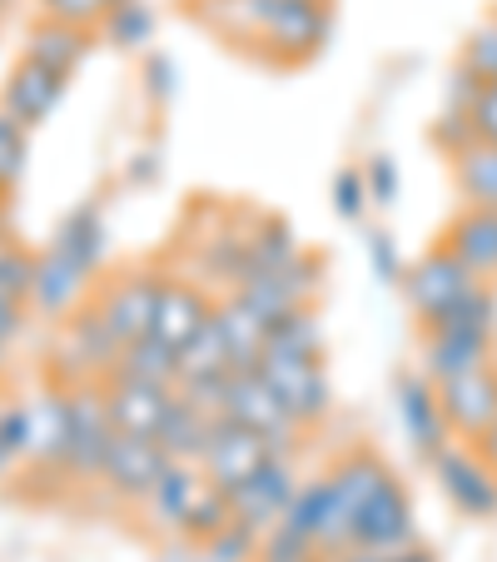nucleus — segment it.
Masks as SVG:
<instances>
[{
    "mask_svg": "<svg viewBox=\"0 0 497 562\" xmlns=\"http://www.w3.org/2000/svg\"><path fill=\"white\" fill-rule=\"evenodd\" d=\"M65 414H70V428H65V448H60V483H100V468H105V453L115 443V418H110L105 404V379H80L65 389Z\"/></svg>",
    "mask_w": 497,
    "mask_h": 562,
    "instance_id": "1",
    "label": "nucleus"
},
{
    "mask_svg": "<svg viewBox=\"0 0 497 562\" xmlns=\"http://www.w3.org/2000/svg\"><path fill=\"white\" fill-rule=\"evenodd\" d=\"M120 353H125V344L110 334L100 308L86 299L75 314L60 318V339L50 349V383L70 389L80 379H110L120 369Z\"/></svg>",
    "mask_w": 497,
    "mask_h": 562,
    "instance_id": "2",
    "label": "nucleus"
},
{
    "mask_svg": "<svg viewBox=\"0 0 497 562\" xmlns=\"http://www.w3.org/2000/svg\"><path fill=\"white\" fill-rule=\"evenodd\" d=\"M328 35H334L328 0H274L255 55L269 65H308L328 45Z\"/></svg>",
    "mask_w": 497,
    "mask_h": 562,
    "instance_id": "3",
    "label": "nucleus"
},
{
    "mask_svg": "<svg viewBox=\"0 0 497 562\" xmlns=\"http://www.w3.org/2000/svg\"><path fill=\"white\" fill-rule=\"evenodd\" d=\"M224 418H234V424H244V428H255V434L269 443V453H274V458H294L298 448H304V434H308V428L298 424L284 404H279V393L259 379V369L255 373H229Z\"/></svg>",
    "mask_w": 497,
    "mask_h": 562,
    "instance_id": "4",
    "label": "nucleus"
},
{
    "mask_svg": "<svg viewBox=\"0 0 497 562\" xmlns=\"http://www.w3.org/2000/svg\"><path fill=\"white\" fill-rule=\"evenodd\" d=\"M477 284H483V279H477L473 269H467L463 259L453 255V249H448V245H433L428 255L413 259L398 289H403V299H408L413 318H418V324L428 329L438 314H448V308H453L463 294H473Z\"/></svg>",
    "mask_w": 497,
    "mask_h": 562,
    "instance_id": "5",
    "label": "nucleus"
},
{
    "mask_svg": "<svg viewBox=\"0 0 497 562\" xmlns=\"http://www.w3.org/2000/svg\"><path fill=\"white\" fill-rule=\"evenodd\" d=\"M159 284H165V269L129 265V269H120L115 279L95 284L90 304L100 308V318L110 324V334H115L120 344H135L139 334H149V324H155Z\"/></svg>",
    "mask_w": 497,
    "mask_h": 562,
    "instance_id": "6",
    "label": "nucleus"
},
{
    "mask_svg": "<svg viewBox=\"0 0 497 562\" xmlns=\"http://www.w3.org/2000/svg\"><path fill=\"white\" fill-rule=\"evenodd\" d=\"M428 468H433L443 498L453 503L463 518H473V522L497 518V468L487 463L473 443H448Z\"/></svg>",
    "mask_w": 497,
    "mask_h": 562,
    "instance_id": "7",
    "label": "nucleus"
},
{
    "mask_svg": "<svg viewBox=\"0 0 497 562\" xmlns=\"http://www.w3.org/2000/svg\"><path fill=\"white\" fill-rule=\"evenodd\" d=\"M259 379L279 393V404H284L304 428H318L328 418V408H334V389H328L324 359L264 353V359H259Z\"/></svg>",
    "mask_w": 497,
    "mask_h": 562,
    "instance_id": "8",
    "label": "nucleus"
},
{
    "mask_svg": "<svg viewBox=\"0 0 497 562\" xmlns=\"http://www.w3.org/2000/svg\"><path fill=\"white\" fill-rule=\"evenodd\" d=\"M393 408H398L403 438H408L413 453L423 458V463H433V458L453 443V428H448L443 404H438V383L428 379L423 369L393 379Z\"/></svg>",
    "mask_w": 497,
    "mask_h": 562,
    "instance_id": "9",
    "label": "nucleus"
},
{
    "mask_svg": "<svg viewBox=\"0 0 497 562\" xmlns=\"http://www.w3.org/2000/svg\"><path fill=\"white\" fill-rule=\"evenodd\" d=\"M170 463L174 458L165 453L155 438L115 434V443H110V453H105V468H100V488H105L115 503H135L139 508Z\"/></svg>",
    "mask_w": 497,
    "mask_h": 562,
    "instance_id": "10",
    "label": "nucleus"
},
{
    "mask_svg": "<svg viewBox=\"0 0 497 562\" xmlns=\"http://www.w3.org/2000/svg\"><path fill=\"white\" fill-rule=\"evenodd\" d=\"M284 528H294V532H304L308 542H318L324 558H339V552L353 542V518L343 513L339 493H334V483H328L324 473L298 483L294 503H289V513H284Z\"/></svg>",
    "mask_w": 497,
    "mask_h": 562,
    "instance_id": "11",
    "label": "nucleus"
},
{
    "mask_svg": "<svg viewBox=\"0 0 497 562\" xmlns=\"http://www.w3.org/2000/svg\"><path fill=\"white\" fill-rule=\"evenodd\" d=\"M298 493V473H294V458H269L255 477H244L239 488H229V508H234V522L255 532H269L284 522L289 503Z\"/></svg>",
    "mask_w": 497,
    "mask_h": 562,
    "instance_id": "12",
    "label": "nucleus"
},
{
    "mask_svg": "<svg viewBox=\"0 0 497 562\" xmlns=\"http://www.w3.org/2000/svg\"><path fill=\"white\" fill-rule=\"evenodd\" d=\"M438 404H443L453 438H463V443L483 438L497 424V363H483V369L463 373V379L438 383Z\"/></svg>",
    "mask_w": 497,
    "mask_h": 562,
    "instance_id": "13",
    "label": "nucleus"
},
{
    "mask_svg": "<svg viewBox=\"0 0 497 562\" xmlns=\"http://www.w3.org/2000/svg\"><path fill=\"white\" fill-rule=\"evenodd\" d=\"M269 458L274 453H269V443L255 434V428L234 424V418H214V438H210V448H204L200 468L214 488L229 493V488H239L244 477H255Z\"/></svg>",
    "mask_w": 497,
    "mask_h": 562,
    "instance_id": "14",
    "label": "nucleus"
},
{
    "mask_svg": "<svg viewBox=\"0 0 497 562\" xmlns=\"http://www.w3.org/2000/svg\"><path fill=\"white\" fill-rule=\"evenodd\" d=\"M318 284H324V259L308 255V249H304V255L289 259V265H284V269H274V274L244 279L239 294L249 299V304H255L259 314L279 318V314H289V308L314 304V299H318Z\"/></svg>",
    "mask_w": 497,
    "mask_h": 562,
    "instance_id": "15",
    "label": "nucleus"
},
{
    "mask_svg": "<svg viewBox=\"0 0 497 562\" xmlns=\"http://www.w3.org/2000/svg\"><path fill=\"white\" fill-rule=\"evenodd\" d=\"M204 468L200 463H170L165 477H159L149 498L139 503V518H145V532L155 538H184V518H190L194 498L204 493Z\"/></svg>",
    "mask_w": 497,
    "mask_h": 562,
    "instance_id": "16",
    "label": "nucleus"
},
{
    "mask_svg": "<svg viewBox=\"0 0 497 562\" xmlns=\"http://www.w3.org/2000/svg\"><path fill=\"white\" fill-rule=\"evenodd\" d=\"M65 86H70V75H55V70H45V65H35L21 55V60L11 65V75H5V86H0V110H11L21 125L41 130L45 120L60 110Z\"/></svg>",
    "mask_w": 497,
    "mask_h": 562,
    "instance_id": "17",
    "label": "nucleus"
},
{
    "mask_svg": "<svg viewBox=\"0 0 497 562\" xmlns=\"http://www.w3.org/2000/svg\"><path fill=\"white\" fill-rule=\"evenodd\" d=\"M90 294H95V274H90L86 265H75L70 255H60L55 245L35 259V289H31L35 314L65 318V314H75V308L86 304Z\"/></svg>",
    "mask_w": 497,
    "mask_h": 562,
    "instance_id": "18",
    "label": "nucleus"
},
{
    "mask_svg": "<svg viewBox=\"0 0 497 562\" xmlns=\"http://www.w3.org/2000/svg\"><path fill=\"white\" fill-rule=\"evenodd\" d=\"M214 318H219L224 344H229V369L234 373H255L259 359H264V349H269V329H274V318L259 314L239 289H224V294L214 299Z\"/></svg>",
    "mask_w": 497,
    "mask_h": 562,
    "instance_id": "19",
    "label": "nucleus"
},
{
    "mask_svg": "<svg viewBox=\"0 0 497 562\" xmlns=\"http://www.w3.org/2000/svg\"><path fill=\"white\" fill-rule=\"evenodd\" d=\"M353 542H363V548H383V552H403V548L418 542V532H413V498H408V488H403L398 477H388V483L379 488V498L353 518Z\"/></svg>",
    "mask_w": 497,
    "mask_h": 562,
    "instance_id": "20",
    "label": "nucleus"
},
{
    "mask_svg": "<svg viewBox=\"0 0 497 562\" xmlns=\"http://www.w3.org/2000/svg\"><path fill=\"white\" fill-rule=\"evenodd\" d=\"M210 314H214V294H210V289L194 284V279L165 274L159 299H155V324H149V334H159L165 344H174V349H180L190 334H200L204 324H210Z\"/></svg>",
    "mask_w": 497,
    "mask_h": 562,
    "instance_id": "21",
    "label": "nucleus"
},
{
    "mask_svg": "<svg viewBox=\"0 0 497 562\" xmlns=\"http://www.w3.org/2000/svg\"><path fill=\"white\" fill-rule=\"evenodd\" d=\"M105 404H110V418H115V434L155 438L165 408L174 404V389H165V383H145V379H129V373H110V379H105Z\"/></svg>",
    "mask_w": 497,
    "mask_h": 562,
    "instance_id": "22",
    "label": "nucleus"
},
{
    "mask_svg": "<svg viewBox=\"0 0 497 562\" xmlns=\"http://www.w3.org/2000/svg\"><path fill=\"white\" fill-rule=\"evenodd\" d=\"M304 255V245H298L294 224L284 220V214H249V224H244V259H239V284L255 274H274V269H284L289 259ZM234 284V289H239Z\"/></svg>",
    "mask_w": 497,
    "mask_h": 562,
    "instance_id": "23",
    "label": "nucleus"
},
{
    "mask_svg": "<svg viewBox=\"0 0 497 562\" xmlns=\"http://www.w3.org/2000/svg\"><path fill=\"white\" fill-rule=\"evenodd\" d=\"M90 45H95V31L86 25H70V21H55V15H35V25L25 31V60L45 65L55 75H75L86 65Z\"/></svg>",
    "mask_w": 497,
    "mask_h": 562,
    "instance_id": "24",
    "label": "nucleus"
},
{
    "mask_svg": "<svg viewBox=\"0 0 497 562\" xmlns=\"http://www.w3.org/2000/svg\"><path fill=\"white\" fill-rule=\"evenodd\" d=\"M438 245H448L483 284H493L497 279V210H473V204H463V210L448 220Z\"/></svg>",
    "mask_w": 497,
    "mask_h": 562,
    "instance_id": "25",
    "label": "nucleus"
},
{
    "mask_svg": "<svg viewBox=\"0 0 497 562\" xmlns=\"http://www.w3.org/2000/svg\"><path fill=\"white\" fill-rule=\"evenodd\" d=\"M324 477L334 483L343 513H349V518H359V513L369 508L373 498H379L383 483L393 477V468L383 463V453H373V448H349V453H339L334 463H328Z\"/></svg>",
    "mask_w": 497,
    "mask_h": 562,
    "instance_id": "26",
    "label": "nucleus"
},
{
    "mask_svg": "<svg viewBox=\"0 0 497 562\" xmlns=\"http://www.w3.org/2000/svg\"><path fill=\"white\" fill-rule=\"evenodd\" d=\"M483 363H497V344L493 339H473V334H443V329H428L423 334V363H418V369H423L433 383L463 379V373L483 369Z\"/></svg>",
    "mask_w": 497,
    "mask_h": 562,
    "instance_id": "27",
    "label": "nucleus"
},
{
    "mask_svg": "<svg viewBox=\"0 0 497 562\" xmlns=\"http://www.w3.org/2000/svg\"><path fill=\"white\" fill-rule=\"evenodd\" d=\"M50 245L60 249V255H70L75 265H86L90 274H100V265H105V255H110V224H105V210H100L95 200L75 204V210L65 214L60 224H55Z\"/></svg>",
    "mask_w": 497,
    "mask_h": 562,
    "instance_id": "28",
    "label": "nucleus"
},
{
    "mask_svg": "<svg viewBox=\"0 0 497 562\" xmlns=\"http://www.w3.org/2000/svg\"><path fill=\"white\" fill-rule=\"evenodd\" d=\"M210 438H214V418L200 414V408L184 404L180 393H174V404L165 408V418H159V428H155V443L165 448L174 463H200Z\"/></svg>",
    "mask_w": 497,
    "mask_h": 562,
    "instance_id": "29",
    "label": "nucleus"
},
{
    "mask_svg": "<svg viewBox=\"0 0 497 562\" xmlns=\"http://www.w3.org/2000/svg\"><path fill=\"white\" fill-rule=\"evenodd\" d=\"M453 190L473 210H497V145L477 139L473 149L453 159Z\"/></svg>",
    "mask_w": 497,
    "mask_h": 562,
    "instance_id": "30",
    "label": "nucleus"
},
{
    "mask_svg": "<svg viewBox=\"0 0 497 562\" xmlns=\"http://www.w3.org/2000/svg\"><path fill=\"white\" fill-rule=\"evenodd\" d=\"M115 373H129V379H145V383H165V389H174V383H180V349H174V344H165L159 334H139L135 344H125Z\"/></svg>",
    "mask_w": 497,
    "mask_h": 562,
    "instance_id": "31",
    "label": "nucleus"
},
{
    "mask_svg": "<svg viewBox=\"0 0 497 562\" xmlns=\"http://www.w3.org/2000/svg\"><path fill=\"white\" fill-rule=\"evenodd\" d=\"M428 329H443V334H473V339H493L497 344V294L493 284H477L473 294H463L448 314H438ZM423 329V334H428Z\"/></svg>",
    "mask_w": 497,
    "mask_h": 562,
    "instance_id": "32",
    "label": "nucleus"
},
{
    "mask_svg": "<svg viewBox=\"0 0 497 562\" xmlns=\"http://www.w3.org/2000/svg\"><path fill=\"white\" fill-rule=\"evenodd\" d=\"M159 31V15L149 0H120L115 11L100 21V41L115 45V50H149V41H155Z\"/></svg>",
    "mask_w": 497,
    "mask_h": 562,
    "instance_id": "33",
    "label": "nucleus"
},
{
    "mask_svg": "<svg viewBox=\"0 0 497 562\" xmlns=\"http://www.w3.org/2000/svg\"><path fill=\"white\" fill-rule=\"evenodd\" d=\"M264 353H298V359H324V324H318L314 304L279 314L274 329H269V349H264Z\"/></svg>",
    "mask_w": 497,
    "mask_h": 562,
    "instance_id": "34",
    "label": "nucleus"
},
{
    "mask_svg": "<svg viewBox=\"0 0 497 562\" xmlns=\"http://www.w3.org/2000/svg\"><path fill=\"white\" fill-rule=\"evenodd\" d=\"M190 373H234L229 369V344H224V329H219V318L214 314L200 334H190V339L180 344V379H190Z\"/></svg>",
    "mask_w": 497,
    "mask_h": 562,
    "instance_id": "35",
    "label": "nucleus"
},
{
    "mask_svg": "<svg viewBox=\"0 0 497 562\" xmlns=\"http://www.w3.org/2000/svg\"><path fill=\"white\" fill-rule=\"evenodd\" d=\"M234 522V508H229V493L224 488H214V483H204V493L194 498V508H190V518H184V542H214L224 528Z\"/></svg>",
    "mask_w": 497,
    "mask_h": 562,
    "instance_id": "36",
    "label": "nucleus"
},
{
    "mask_svg": "<svg viewBox=\"0 0 497 562\" xmlns=\"http://www.w3.org/2000/svg\"><path fill=\"white\" fill-rule=\"evenodd\" d=\"M31 135H35L31 125H21L11 110H0V184L11 194L31 170Z\"/></svg>",
    "mask_w": 497,
    "mask_h": 562,
    "instance_id": "37",
    "label": "nucleus"
},
{
    "mask_svg": "<svg viewBox=\"0 0 497 562\" xmlns=\"http://www.w3.org/2000/svg\"><path fill=\"white\" fill-rule=\"evenodd\" d=\"M35 259H41V255H31L25 245L0 239V299H5V304H25V308H31Z\"/></svg>",
    "mask_w": 497,
    "mask_h": 562,
    "instance_id": "38",
    "label": "nucleus"
},
{
    "mask_svg": "<svg viewBox=\"0 0 497 562\" xmlns=\"http://www.w3.org/2000/svg\"><path fill=\"white\" fill-rule=\"evenodd\" d=\"M255 562H328L324 552H318V542H308L304 532H294V528H269L264 538H259V558Z\"/></svg>",
    "mask_w": 497,
    "mask_h": 562,
    "instance_id": "39",
    "label": "nucleus"
},
{
    "mask_svg": "<svg viewBox=\"0 0 497 562\" xmlns=\"http://www.w3.org/2000/svg\"><path fill=\"white\" fill-rule=\"evenodd\" d=\"M369 204H373V194H369V180H363V165H343L334 175V214L343 224H363Z\"/></svg>",
    "mask_w": 497,
    "mask_h": 562,
    "instance_id": "40",
    "label": "nucleus"
},
{
    "mask_svg": "<svg viewBox=\"0 0 497 562\" xmlns=\"http://www.w3.org/2000/svg\"><path fill=\"white\" fill-rule=\"evenodd\" d=\"M428 139H433L438 149H443L448 159H458L463 149L477 145V125H473V110H453L443 105V115L433 120V130H428Z\"/></svg>",
    "mask_w": 497,
    "mask_h": 562,
    "instance_id": "41",
    "label": "nucleus"
},
{
    "mask_svg": "<svg viewBox=\"0 0 497 562\" xmlns=\"http://www.w3.org/2000/svg\"><path fill=\"white\" fill-rule=\"evenodd\" d=\"M458 65H467L483 86H487V80H497V21H493V15H487L483 25H473V31H467Z\"/></svg>",
    "mask_w": 497,
    "mask_h": 562,
    "instance_id": "42",
    "label": "nucleus"
},
{
    "mask_svg": "<svg viewBox=\"0 0 497 562\" xmlns=\"http://www.w3.org/2000/svg\"><path fill=\"white\" fill-rule=\"evenodd\" d=\"M184 404H194L200 414L210 418H224V398H229V373H190V379L174 383Z\"/></svg>",
    "mask_w": 497,
    "mask_h": 562,
    "instance_id": "43",
    "label": "nucleus"
},
{
    "mask_svg": "<svg viewBox=\"0 0 497 562\" xmlns=\"http://www.w3.org/2000/svg\"><path fill=\"white\" fill-rule=\"evenodd\" d=\"M259 538H264V532L244 528V522H229L214 542H204V552H210V562H255L259 558Z\"/></svg>",
    "mask_w": 497,
    "mask_h": 562,
    "instance_id": "44",
    "label": "nucleus"
},
{
    "mask_svg": "<svg viewBox=\"0 0 497 562\" xmlns=\"http://www.w3.org/2000/svg\"><path fill=\"white\" fill-rule=\"evenodd\" d=\"M363 180H369V194H373L379 210H393V204H398L403 175H398V165H393V155H369L363 159Z\"/></svg>",
    "mask_w": 497,
    "mask_h": 562,
    "instance_id": "45",
    "label": "nucleus"
},
{
    "mask_svg": "<svg viewBox=\"0 0 497 562\" xmlns=\"http://www.w3.org/2000/svg\"><path fill=\"white\" fill-rule=\"evenodd\" d=\"M120 0H41V15H55V21H70V25H86V31H100L110 11Z\"/></svg>",
    "mask_w": 497,
    "mask_h": 562,
    "instance_id": "46",
    "label": "nucleus"
},
{
    "mask_svg": "<svg viewBox=\"0 0 497 562\" xmlns=\"http://www.w3.org/2000/svg\"><path fill=\"white\" fill-rule=\"evenodd\" d=\"M369 269H373V279L379 284H403V274H408V265H403V255H398V245H393V234L388 229H373L369 234Z\"/></svg>",
    "mask_w": 497,
    "mask_h": 562,
    "instance_id": "47",
    "label": "nucleus"
},
{
    "mask_svg": "<svg viewBox=\"0 0 497 562\" xmlns=\"http://www.w3.org/2000/svg\"><path fill=\"white\" fill-rule=\"evenodd\" d=\"M174 90H180V70H174V60L165 50H145V95L155 100V105H165Z\"/></svg>",
    "mask_w": 497,
    "mask_h": 562,
    "instance_id": "48",
    "label": "nucleus"
},
{
    "mask_svg": "<svg viewBox=\"0 0 497 562\" xmlns=\"http://www.w3.org/2000/svg\"><path fill=\"white\" fill-rule=\"evenodd\" d=\"M473 125H477V139L497 145V80H487L473 100Z\"/></svg>",
    "mask_w": 497,
    "mask_h": 562,
    "instance_id": "49",
    "label": "nucleus"
},
{
    "mask_svg": "<svg viewBox=\"0 0 497 562\" xmlns=\"http://www.w3.org/2000/svg\"><path fill=\"white\" fill-rule=\"evenodd\" d=\"M477 90H483V80H477V75L467 70V65H453V75H448V100H443V105H453V110H473Z\"/></svg>",
    "mask_w": 497,
    "mask_h": 562,
    "instance_id": "50",
    "label": "nucleus"
},
{
    "mask_svg": "<svg viewBox=\"0 0 497 562\" xmlns=\"http://www.w3.org/2000/svg\"><path fill=\"white\" fill-rule=\"evenodd\" d=\"M125 180L139 184V190H145V184H159L165 180V155H159V149H139V155L125 165Z\"/></svg>",
    "mask_w": 497,
    "mask_h": 562,
    "instance_id": "51",
    "label": "nucleus"
},
{
    "mask_svg": "<svg viewBox=\"0 0 497 562\" xmlns=\"http://www.w3.org/2000/svg\"><path fill=\"white\" fill-rule=\"evenodd\" d=\"M0 428H5V443H11V453L25 463V453H31V434H25V404H5V414H0Z\"/></svg>",
    "mask_w": 497,
    "mask_h": 562,
    "instance_id": "52",
    "label": "nucleus"
},
{
    "mask_svg": "<svg viewBox=\"0 0 497 562\" xmlns=\"http://www.w3.org/2000/svg\"><path fill=\"white\" fill-rule=\"evenodd\" d=\"M25 314H31L25 304H5V299H0V349H11V344L21 339Z\"/></svg>",
    "mask_w": 497,
    "mask_h": 562,
    "instance_id": "53",
    "label": "nucleus"
},
{
    "mask_svg": "<svg viewBox=\"0 0 497 562\" xmlns=\"http://www.w3.org/2000/svg\"><path fill=\"white\" fill-rule=\"evenodd\" d=\"M388 558H393V552H383V548H363V542H349L339 558H328V562H388Z\"/></svg>",
    "mask_w": 497,
    "mask_h": 562,
    "instance_id": "54",
    "label": "nucleus"
},
{
    "mask_svg": "<svg viewBox=\"0 0 497 562\" xmlns=\"http://www.w3.org/2000/svg\"><path fill=\"white\" fill-rule=\"evenodd\" d=\"M388 562H438V552H433V548H423V542H413V548L393 552Z\"/></svg>",
    "mask_w": 497,
    "mask_h": 562,
    "instance_id": "55",
    "label": "nucleus"
},
{
    "mask_svg": "<svg viewBox=\"0 0 497 562\" xmlns=\"http://www.w3.org/2000/svg\"><path fill=\"white\" fill-rule=\"evenodd\" d=\"M0 414H5V404H0ZM15 468H21V458L11 453V443H5V428H0V477H11Z\"/></svg>",
    "mask_w": 497,
    "mask_h": 562,
    "instance_id": "56",
    "label": "nucleus"
},
{
    "mask_svg": "<svg viewBox=\"0 0 497 562\" xmlns=\"http://www.w3.org/2000/svg\"><path fill=\"white\" fill-rule=\"evenodd\" d=\"M473 448H477V453H483V458H487V463H493V468H497V424H493V428H487V434H483V438H473Z\"/></svg>",
    "mask_w": 497,
    "mask_h": 562,
    "instance_id": "57",
    "label": "nucleus"
},
{
    "mask_svg": "<svg viewBox=\"0 0 497 562\" xmlns=\"http://www.w3.org/2000/svg\"><path fill=\"white\" fill-rule=\"evenodd\" d=\"M5 220H11V190L0 184V239H5Z\"/></svg>",
    "mask_w": 497,
    "mask_h": 562,
    "instance_id": "58",
    "label": "nucleus"
},
{
    "mask_svg": "<svg viewBox=\"0 0 497 562\" xmlns=\"http://www.w3.org/2000/svg\"><path fill=\"white\" fill-rule=\"evenodd\" d=\"M5 369H11V359H5V349H0V379H5Z\"/></svg>",
    "mask_w": 497,
    "mask_h": 562,
    "instance_id": "59",
    "label": "nucleus"
},
{
    "mask_svg": "<svg viewBox=\"0 0 497 562\" xmlns=\"http://www.w3.org/2000/svg\"><path fill=\"white\" fill-rule=\"evenodd\" d=\"M5 11H11V0H0V21H5Z\"/></svg>",
    "mask_w": 497,
    "mask_h": 562,
    "instance_id": "60",
    "label": "nucleus"
},
{
    "mask_svg": "<svg viewBox=\"0 0 497 562\" xmlns=\"http://www.w3.org/2000/svg\"><path fill=\"white\" fill-rule=\"evenodd\" d=\"M493 21H497V5H493Z\"/></svg>",
    "mask_w": 497,
    "mask_h": 562,
    "instance_id": "61",
    "label": "nucleus"
}]
</instances>
